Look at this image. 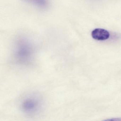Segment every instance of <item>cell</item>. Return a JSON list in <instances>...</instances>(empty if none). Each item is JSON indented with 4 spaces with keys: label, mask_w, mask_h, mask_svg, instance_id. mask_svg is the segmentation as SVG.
<instances>
[{
    "label": "cell",
    "mask_w": 121,
    "mask_h": 121,
    "mask_svg": "<svg viewBox=\"0 0 121 121\" xmlns=\"http://www.w3.org/2000/svg\"><path fill=\"white\" fill-rule=\"evenodd\" d=\"M21 107L25 114L34 116L37 114L41 109V101L36 96L27 97L22 102Z\"/></svg>",
    "instance_id": "6da1fadb"
},
{
    "label": "cell",
    "mask_w": 121,
    "mask_h": 121,
    "mask_svg": "<svg viewBox=\"0 0 121 121\" xmlns=\"http://www.w3.org/2000/svg\"><path fill=\"white\" fill-rule=\"evenodd\" d=\"M93 39L97 40H104L108 39L110 36L109 32L107 30L102 29L94 30L91 33Z\"/></svg>",
    "instance_id": "7a4b0ae2"
},
{
    "label": "cell",
    "mask_w": 121,
    "mask_h": 121,
    "mask_svg": "<svg viewBox=\"0 0 121 121\" xmlns=\"http://www.w3.org/2000/svg\"><path fill=\"white\" fill-rule=\"evenodd\" d=\"M103 121H121V118H114L108 119Z\"/></svg>",
    "instance_id": "3957f363"
}]
</instances>
